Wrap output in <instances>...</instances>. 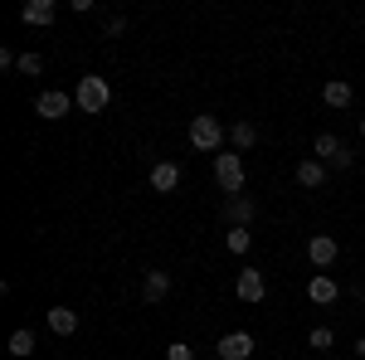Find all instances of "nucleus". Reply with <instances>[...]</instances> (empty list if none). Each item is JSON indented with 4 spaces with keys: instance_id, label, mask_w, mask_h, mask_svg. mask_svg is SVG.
Instances as JSON below:
<instances>
[{
    "instance_id": "11",
    "label": "nucleus",
    "mask_w": 365,
    "mask_h": 360,
    "mask_svg": "<svg viewBox=\"0 0 365 360\" xmlns=\"http://www.w3.org/2000/svg\"><path fill=\"white\" fill-rule=\"evenodd\" d=\"M175 185H180V166H175V161H156V166H151V190L170 195Z\"/></svg>"
},
{
    "instance_id": "14",
    "label": "nucleus",
    "mask_w": 365,
    "mask_h": 360,
    "mask_svg": "<svg viewBox=\"0 0 365 360\" xmlns=\"http://www.w3.org/2000/svg\"><path fill=\"white\" fill-rule=\"evenodd\" d=\"M322 98H327V108H351V103H356V88L346 83V78H327Z\"/></svg>"
},
{
    "instance_id": "9",
    "label": "nucleus",
    "mask_w": 365,
    "mask_h": 360,
    "mask_svg": "<svg viewBox=\"0 0 365 360\" xmlns=\"http://www.w3.org/2000/svg\"><path fill=\"white\" fill-rule=\"evenodd\" d=\"M253 205L249 195H234V200H225V220H229V229H249V220H253Z\"/></svg>"
},
{
    "instance_id": "1",
    "label": "nucleus",
    "mask_w": 365,
    "mask_h": 360,
    "mask_svg": "<svg viewBox=\"0 0 365 360\" xmlns=\"http://www.w3.org/2000/svg\"><path fill=\"white\" fill-rule=\"evenodd\" d=\"M73 103H78V112L98 117V112H108V103H113V83L103 73H83L78 88H73Z\"/></svg>"
},
{
    "instance_id": "10",
    "label": "nucleus",
    "mask_w": 365,
    "mask_h": 360,
    "mask_svg": "<svg viewBox=\"0 0 365 360\" xmlns=\"http://www.w3.org/2000/svg\"><path fill=\"white\" fill-rule=\"evenodd\" d=\"M20 20L44 29V25H54V20H58V5H54V0H29L25 10H20Z\"/></svg>"
},
{
    "instance_id": "8",
    "label": "nucleus",
    "mask_w": 365,
    "mask_h": 360,
    "mask_svg": "<svg viewBox=\"0 0 365 360\" xmlns=\"http://www.w3.org/2000/svg\"><path fill=\"white\" fill-rule=\"evenodd\" d=\"M253 356V336L249 331H229L220 341V360H249Z\"/></svg>"
},
{
    "instance_id": "4",
    "label": "nucleus",
    "mask_w": 365,
    "mask_h": 360,
    "mask_svg": "<svg viewBox=\"0 0 365 360\" xmlns=\"http://www.w3.org/2000/svg\"><path fill=\"white\" fill-rule=\"evenodd\" d=\"M215 180H220V185H225V195L234 200V195L244 190V156L220 151V156H215Z\"/></svg>"
},
{
    "instance_id": "15",
    "label": "nucleus",
    "mask_w": 365,
    "mask_h": 360,
    "mask_svg": "<svg viewBox=\"0 0 365 360\" xmlns=\"http://www.w3.org/2000/svg\"><path fill=\"white\" fill-rule=\"evenodd\" d=\"M49 331L54 336H73L78 331V312H73V307H49Z\"/></svg>"
},
{
    "instance_id": "20",
    "label": "nucleus",
    "mask_w": 365,
    "mask_h": 360,
    "mask_svg": "<svg viewBox=\"0 0 365 360\" xmlns=\"http://www.w3.org/2000/svg\"><path fill=\"white\" fill-rule=\"evenodd\" d=\"M331 341H336V336L327 331V326H317V331L307 336V346H312V351H331Z\"/></svg>"
},
{
    "instance_id": "2",
    "label": "nucleus",
    "mask_w": 365,
    "mask_h": 360,
    "mask_svg": "<svg viewBox=\"0 0 365 360\" xmlns=\"http://www.w3.org/2000/svg\"><path fill=\"white\" fill-rule=\"evenodd\" d=\"M190 146L195 151H225V122L220 117H210V112H200V117H190Z\"/></svg>"
},
{
    "instance_id": "12",
    "label": "nucleus",
    "mask_w": 365,
    "mask_h": 360,
    "mask_svg": "<svg viewBox=\"0 0 365 360\" xmlns=\"http://www.w3.org/2000/svg\"><path fill=\"white\" fill-rule=\"evenodd\" d=\"M166 292H170V273L146 268V277H141V297H146V302H166Z\"/></svg>"
},
{
    "instance_id": "5",
    "label": "nucleus",
    "mask_w": 365,
    "mask_h": 360,
    "mask_svg": "<svg viewBox=\"0 0 365 360\" xmlns=\"http://www.w3.org/2000/svg\"><path fill=\"white\" fill-rule=\"evenodd\" d=\"M234 292H239V302H263V292H268V277L258 273V268H239V282H234Z\"/></svg>"
},
{
    "instance_id": "3",
    "label": "nucleus",
    "mask_w": 365,
    "mask_h": 360,
    "mask_svg": "<svg viewBox=\"0 0 365 360\" xmlns=\"http://www.w3.org/2000/svg\"><path fill=\"white\" fill-rule=\"evenodd\" d=\"M312 156L322 161L327 170H351V151H346V141L341 137H331V132H317V141H312Z\"/></svg>"
},
{
    "instance_id": "6",
    "label": "nucleus",
    "mask_w": 365,
    "mask_h": 360,
    "mask_svg": "<svg viewBox=\"0 0 365 360\" xmlns=\"http://www.w3.org/2000/svg\"><path fill=\"white\" fill-rule=\"evenodd\" d=\"M68 108H78L68 93H58V88H49V93H39V103H34V112L39 117H49V122H58V117H68Z\"/></svg>"
},
{
    "instance_id": "17",
    "label": "nucleus",
    "mask_w": 365,
    "mask_h": 360,
    "mask_svg": "<svg viewBox=\"0 0 365 360\" xmlns=\"http://www.w3.org/2000/svg\"><path fill=\"white\" fill-rule=\"evenodd\" d=\"M229 141H234L239 151H249L253 141H258V127H253V122H234V127H229Z\"/></svg>"
},
{
    "instance_id": "7",
    "label": "nucleus",
    "mask_w": 365,
    "mask_h": 360,
    "mask_svg": "<svg viewBox=\"0 0 365 360\" xmlns=\"http://www.w3.org/2000/svg\"><path fill=\"white\" fill-rule=\"evenodd\" d=\"M307 258L317 263V268H331L341 258V244L331 239V234H317V239H307Z\"/></svg>"
},
{
    "instance_id": "23",
    "label": "nucleus",
    "mask_w": 365,
    "mask_h": 360,
    "mask_svg": "<svg viewBox=\"0 0 365 360\" xmlns=\"http://www.w3.org/2000/svg\"><path fill=\"white\" fill-rule=\"evenodd\" d=\"M356 356H361V360H365V336H361V341H356Z\"/></svg>"
},
{
    "instance_id": "18",
    "label": "nucleus",
    "mask_w": 365,
    "mask_h": 360,
    "mask_svg": "<svg viewBox=\"0 0 365 360\" xmlns=\"http://www.w3.org/2000/svg\"><path fill=\"white\" fill-rule=\"evenodd\" d=\"M10 356H20V360L34 356V331H29V326H20V331L10 336Z\"/></svg>"
},
{
    "instance_id": "19",
    "label": "nucleus",
    "mask_w": 365,
    "mask_h": 360,
    "mask_svg": "<svg viewBox=\"0 0 365 360\" xmlns=\"http://www.w3.org/2000/svg\"><path fill=\"white\" fill-rule=\"evenodd\" d=\"M249 244H253L249 229H229V234H225V249L229 253H249Z\"/></svg>"
},
{
    "instance_id": "24",
    "label": "nucleus",
    "mask_w": 365,
    "mask_h": 360,
    "mask_svg": "<svg viewBox=\"0 0 365 360\" xmlns=\"http://www.w3.org/2000/svg\"><path fill=\"white\" fill-rule=\"evenodd\" d=\"M361 137H365V117H361Z\"/></svg>"
},
{
    "instance_id": "16",
    "label": "nucleus",
    "mask_w": 365,
    "mask_h": 360,
    "mask_svg": "<svg viewBox=\"0 0 365 360\" xmlns=\"http://www.w3.org/2000/svg\"><path fill=\"white\" fill-rule=\"evenodd\" d=\"M297 185H302V190H317V185H327V166H322L317 156H307V161L297 166Z\"/></svg>"
},
{
    "instance_id": "21",
    "label": "nucleus",
    "mask_w": 365,
    "mask_h": 360,
    "mask_svg": "<svg viewBox=\"0 0 365 360\" xmlns=\"http://www.w3.org/2000/svg\"><path fill=\"white\" fill-rule=\"evenodd\" d=\"M20 73H25V78L44 73V58H39V54H20Z\"/></svg>"
},
{
    "instance_id": "13",
    "label": "nucleus",
    "mask_w": 365,
    "mask_h": 360,
    "mask_svg": "<svg viewBox=\"0 0 365 360\" xmlns=\"http://www.w3.org/2000/svg\"><path fill=\"white\" fill-rule=\"evenodd\" d=\"M307 297H312V302H317V307H331V302H336V297H341L336 277L317 273V277H312V282H307Z\"/></svg>"
},
{
    "instance_id": "22",
    "label": "nucleus",
    "mask_w": 365,
    "mask_h": 360,
    "mask_svg": "<svg viewBox=\"0 0 365 360\" xmlns=\"http://www.w3.org/2000/svg\"><path fill=\"white\" fill-rule=\"evenodd\" d=\"M166 360H195V351H190L185 341H170V346H166Z\"/></svg>"
}]
</instances>
